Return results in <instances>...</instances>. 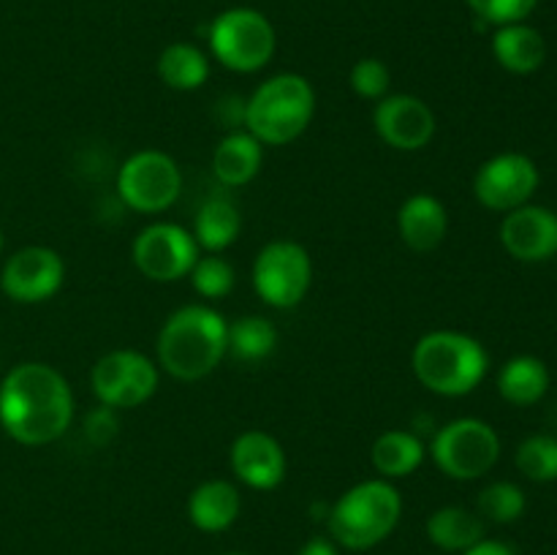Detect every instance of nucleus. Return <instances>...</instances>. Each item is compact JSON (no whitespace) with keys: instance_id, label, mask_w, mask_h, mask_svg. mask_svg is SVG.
Segmentation results:
<instances>
[{"instance_id":"nucleus-24","label":"nucleus","mask_w":557,"mask_h":555,"mask_svg":"<svg viewBox=\"0 0 557 555\" xmlns=\"http://www.w3.org/2000/svg\"><path fill=\"white\" fill-rule=\"evenodd\" d=\"M373 466L384 479H403L424 460V444L411 430H386L373 444Z\"/></svg>"},{"instance_id":"nucleus-34","label":"nucleus","mask_w":557,"mask_h":555,"mask_svg":"<svg viewBox=\"0 0 557 555\" xmlns=\"http://www.w3.org/2000/svg\"><path fill=\"white\" fill-rule=\"evenodd\" d=\"M299 555H337V550L330 539L315 536V539H310L302 550H299Z\"/></svg>"},{"instance_id":"nucleus-9","label":"nucleus","mask_w":557,"mask_h":555,"mask_svg":"<svg viewBox=\"0 0 557 555\" xmlns=\"http://www.w3.org/2000/svg\"><path fill=\"white\" fill-rule=\"evenodd\" d=\"M313 281V261L294 239H272L253 261V288L267 305L288 310L299 305Z\"/></svg>"},{"instance_id":"nucleus-12","label":"nucleus","mask_w":557,"mask_h":555,"mask_svg":"<svg viewBox=\"0 0 557 555\" xmlns=\"http://www.w3.org/2000/svg\"><path fill=\"white\" fill-rule=\"evenodd\" d=\"M539 188V169L522 152H500L484 161L473 177L479 205L495 212H511L528 205Z\"/></svg>"},{"instance_id":"nucleus-22","label":"nucleus","mask_w":557,"mask_h":555,"mask_svg":"<svg viewBox=\"0 0 557 555\" xmlns=\"http://www.w3.org/2000/svg\"><path fill=\"white\" fill-rule=\"evenodd\" d=\"M549 390V368L539 357H511L498 373V392L511 406H533Z\"/></svg>"},{"instance_id":"nucleus-5","label":"nucleus","mask_w":557,"mask_h":555,"mask_svg":"<svg viewBox=\"0 0 557 555\" xmlns=\"http://www.w3.org/2000/svg\"><path fill=\"white\" fill-rule=\"evenodd\" d=\"M403 498L389 479L354 484L330 511V531L348 550H370L384 542L400 520Z\"/></svg>"},{"instance_id":"nucleus-28","label":"nucleus","mask_w":557,"mask_h":555,"mask_svg":"<svg viewBox=\"0 0 557 555\" xmlns=\"http://www.w3.org/2000/svg\"><path fill=\"white\" fill-rule=\"evenodd\" d=\"M479 517H487L490 522H515L525 511V493L515 482H493L479 493Z\"/></svg>"},{"instance_id":"nucleus-16","label":"nucleus","mask_w":557,"mask_h":555,"mask_svg":"<svg viewBox=\"0 0 557 555\" xmlns=\"http://www.w3.org/2000/svg\"><path fill=\"white\" fill-rule=\"evenodd\" d=\"M232 471L253 490H272L286 477V452L275 435L264 430H245L232 444Z\"/></svg>"},{"instance_id":"nucleus-21","label":"nucleus","mask_w":557,"mask_h":555,"mask_svg":"<svg viewBox=\"0 0 557 555\" xmlns=\"http://www.w3.org/2000/svg\"><path fill=\"white\" fill-rule=\"evenodd\" d=\"M239 226H243V218H239L237 205L226 194H215L196 212L194 239L207 254H221L239 237Z\"/></svg>"},{"instance_id":"nucleus-2","label":"nucleus","mask_w":557,"mask_h":555,"mask_svg":"<svg viewBox=\"0 0 557 555\" xmlns=\"http://www.w3.org/2000/svg\"><path fill=\"white\" fill-rule=\"evenodd\" d=\"M228 354V321L210 305H183L158 332V362L180 381L210 375Z\"/></svg>"},{"instance_id":"nucleus-27","label":"nucleus","mask_w":557,"mask_h":555,"mask_svg":"<svg viewBox=\"0 0 557 555\" xmlns=\"http://www.w3.org/2000/svg\"><path fill=\"white\" fill-rule=\"evenodd\" d=\"M517 468L533 482H555L557 479V439L553 435H531L517 446Z\"/></svg>"},{"instance_id":"nucleus-17","label":"nucleus","mask_w":557,"mask_h":555,"mask_svg":"<svg viewBox=\"0 0 557 555\" xmlns=\"http://www.w3.org/2000/svg\"><path fill=\"white\" fill-rule=\"evenodd\" d=\"M397 229L408 248L417 254H428L444 243L446 232H449V215L433 194H413L403 201L400 212H397Z\"/></svg>"},{"instance_id":"nucleus-4","label":"nucleus","mask_w":557,"mask_h":555,"mask_svg":"<svg viewBox=\"0 0 557 555\" xmlns=\"http://www.w3.org/2000/svg\"><path fill=\"white\" fill-rule=\"evenodd\" d=\"M315 114V90L305 76L277 74L261 82L245 101V131L261 145H292Z\"/></svg>"},{"instance_id":"nucleus-1","label":"nucleus","mask_w":557,"mask_h":555,"mask_svg":"<svg viewBox=\"0 0 557 555\" xmlns=\"http://www.w3.org/2000/svg\"><path fill=\"white\" fill-rule=\"evenodd\" d=\"M74 422V392L60 370L44 362H22L0 384V424L25 446L58 441Z\"/></svg>"},{"instance_id":"nucleus-8","label":"nucleus","mask_w":557,"mask_h":555,"mask_svg":"<svg viewBox=\"0 0 557 555\" xmlns=\"http://www.w3.org/2000/svg\"><path fill=\"white\" fill-rule=\"evenodd\" d=\"M183 172L169 152L139 150L120 166L117 194L134 212H163L180 199Z\"/></svg>"},{"instance_id":"nucleus-29","label":"nucleus","mask_w":557,"mask_h":555,"mask_svg":"<svg viewBox=\"0 0 557 555\" xmlns=\"http://www.w3.org/2000/svg\"><path fill=\"white\" fill-rule=\"evenodd\" d=\"M190 283L205 299H223L234 288V267L223 256H199L190 270Z\"/></svg>"},{"instance_id":"nucleus-23","label":"nucleus","mask_w":557,"mask_h":555,"mask_svg":"<svg viewBox=\"0 0 557 555\" xmlns=\"http://www.w3.org/2000/svg\"><path fill=\"white\" fill-rule=\"evenodd\" d=\"M428 536L446 553H466L484 539V520L462 506H444L430 515Z\"/></svg>"},{"instance_id":"nucleus-7","label":"nucleus","mask_w":557,"mask_h":555,"mask_svg":"<svg viewBox=\"0 0 557 555\" xmlns=\"http://www.w3.org/2000/svg\"><path fill=\"white\" fill-rule=\"evenodd\" d=\"M433 460L446 477L479 479L495 468L500 457V439L493 424L482 419L462 417L444 424L433 439Z\"/></svg>"},{"instance_id":"nucleus-11","label":"nucleus","mask_w":557,"mask_h":555,"mask_svg":"<svg viewBox=\"0 0 557 555\" xmlns=\"http://www.w3.org/2000/svg\"><path fill=\"white\" fill-rule=\"evenodd\" d=\"M199 259L194 234L180 223H150L134 239V264L156 283H174L188 278Z\"/></svg>"},{"instance_id":"nucleus-10","label":"nucleus","mask_w":557,"mask_h":555,"mask_svg":"<svg viewBox=\"0 0 557 555\" xmlns=\"http://www.w3.org/2000/svg\"><path fill=\"white\" fill-rule=\"evenodd\" d=\"M158 390V368L147 354L117 348L103 354L92 368V392L98 403L112 408H136Z\"/></svg>"},{"instance_id":"nucleus-19","label":"nucleus","mask_w":557,"mask_h":555,"mask_svg":"<svg viewBox=\"0 0 557 555\" xmlns=\"http://www.w3.org/2000/svg\"><path fill=\"white\" fill-rule=\"evenodd\" d=\"M239 490L226 479L201 482L188 498V517L199 531L221 533L237 520Z\"/></svg>"},{"instance_id":"nucleus-6","label":"nucleus","mask_w":557,"mask_h":555,"mask_svg":"<svg viewBox=\"0 0 557 555\" xmlns=\"http://www.w3.org/2000/svg\"><path fill=\"white\" fill-rule=\"evenodd\" d=\"M207 41L218 63L237 74H253L264 69L277 47L275 27L256 9H228L218 14Z\"/></svg>"},{"instance_id":"nucleus-30","label":"nucleus","mask_w":557,"mask_h":555,"mask_svg":"<svg viewBox=\"0 0 557 555\" xmlns=\"http://www.w3.org/2000/svg\"><path fill=\"white\" fill-rule=\"evenodd\" d=\"M482 25H515L533 14L539 0H466Z\"/></svg>"},{"instance_id":"nucleus-26","label":"nucleus","mask_w":557,"mask_h":555,"mask_svg":"<svg viewBox=\"0 0 557 555\" xmlns=\"http://www.w3.org/2000/svg\"><path fill=\"white\" fill-rule=\"evenodd\" d=\"M277 346V330L267 316H243L228 324V354L239 362H261Z\"/></svg>"},{"instance_id":"nucleus-15","label":"nucleus","mask_w":557,"mask_h":555,"mask_svg":"<svg viewBox=\"0 0 557 555\" xmlns=\"http://www.w3.org/2000/svg\"><path fill=\"white\" fill-rule=\"evenodd\" d=\"M500 243L517 261H547L557 254V212L542 205H522L506 212Z\"/></svg>"},{"instance_id":"nucleus-36","label":"nucleus","mask_w":557,"mask_h":555,"mask_svg":"<svg viewBox=\"0 0 557 555\" xmlns=\"http://www.w3.org/2000/svg\"><path fill=\"white\" fill-rule=\"evenodd\" d=\"M226 555H248V553H226Z\"/></svg>"},{"instance_id":"nucleus-32","label":"nucleus","mask_w":557,"mask_h":555,"mask_svg":"<svg viewBox=\"0 0 557 555\" xmlns=\"http://www.w3.org/2000/svg\"><path fill=\"white\" fill-rule=\"evenodd\" d=\"M120 430V419H117V408L112 406H98L92 408L90 414L85 417V435L92 446H107L109 441L117 435Z\"/></svg>"},{"instance_id":"nucleus-3","label":"nucleus","mask_w":557,"mask_h":555,"mask_svg":"<svg viewBox=\"0 0 557 555\" xmlns=\"http://www.w3.org/2000/svg\"><path fill=\"white\" fill-rule=\"evenodd\" d=\"M413 373L441 397H462L487 375V348L476 337L455 330H435L413 346Z\"/></svg>"},{"instance_id":"nucleus-13","label":"nucleus","mask_w":557,"mask_h":555,"mask_svg":"<svg viewBox=\"0 0 557 555\" xmlns=\"http://www.w3.org/2000/svg\"><path fill=\"white\" fill-rule=\"evenodd\" d=\"M65 264L58 250L47 245H27L9 256L0 272V288L9 299L22 305H36L54 297L63 286Z\"/></svg>"},{"instance_id":"nucleus-31","label":"nucleus","mask_w":557,"mask_h":555,"mask_svg":"<svg viewBox=\"0 0 557 555\" xmlns=\"http://www.w3.org/2000/svg\"><path fill=\"white\" fill-rule=\"evenodd\" d=\"M392 85V74L379 58H362L351 69V87L359 98L381 101Z\"/></svg>"},{"instance_id":"nucleus-18","label":"nucleus","mask_w":557,"mask_h":555,"mask_svg":"<svg viewBox=\"0 0 557 555\" xmlns=\"http://www.w3.org/2000/svg\"><path fill=\"white\" fill-rule=\"evenodd\" d=\"M493 54L511 74H533L547 60V41L525 22L500 25L493 36Z\"/></svg>"},{"instance_id":"nucleus-25","label":"nucleus","mask_w":557,"mask_h":555,"mask_svg":"<svg viewBox=\"0 0 557 555\" xmlns=\"http://www.w3.org/2000/svg\"><path fill=\"white\" fill-rule=\"evenodd\" d=\"M158 76L172 90H199L210 76V60L194 44H169L158 58Z\"/></svg>"},{"instance_id":"nucleus-20","label":"nucleus","mask_w":557,"mask_h":555,"mask_svg":"<svg viewBox=\"0 0 557 555\" xmlns=\"http://www.w3.org/2000/svg\"><path fill=\"white\" fill-rule=\"evenodd\" d=\"M261 141L256 139L248 131H232L221 145L215 147V156H212V174L218 177V183L226 185V188H239V185H248L250 180L259 174L261 169Z\"/></svg>"},{"instance_id":"nucleus-35","label":"nucleus","mask_w":557,"mask_h":555,"mask_svg":"<svg viewBox=\"0 0 557 555\" xmlns=\"http://www.w3.org/2000/svg\"><path fill=\"white\" fill-rule=\"evenodd\" d=\"M0 250H3V234H0Z\"/></svg>"},{"instance_id":"nucleus-33","label":"nucleus","mask_w":557,"mask_h":555,"mask_svg":"<svg viewBox=\"0 0 557 555\" xmlns=\"http://www.w3.org/2000/svg\"><path fill=\"white\" fill-rule=\"evenodd\" d=\"M462 555H515V550L504 542H495V539H482V542L468 547Z\"/></svg>"},{"instance_id":"nucleus-14","label":"nucleus","mask_w":557,"mask_h":555,"mask_svg":"<svg viewBox=\"0 0 557 555\" xmlns=\"http://www.w3.org/2000/svg\"><path fill=\"white\" fill-rule=\"evenodd\" d=\"M375 134L395 150H422L435 136V114L422 98L406 96H384L373 112Z\"/></svg>"}]
</instances>
